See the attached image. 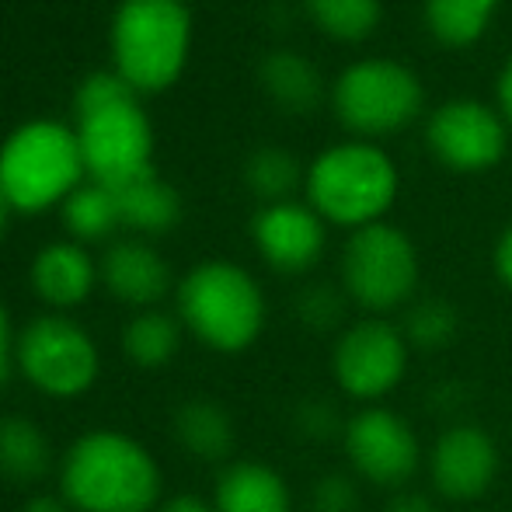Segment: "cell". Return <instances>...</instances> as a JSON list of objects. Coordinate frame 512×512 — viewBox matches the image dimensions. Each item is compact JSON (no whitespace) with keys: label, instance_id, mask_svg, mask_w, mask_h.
Returning <instances> with one entry per match:
<instances>
[{"label":"cell","instance_id":"1","mask_svg":"<svg viewBox=\"0 0 512 512\" xmlns=\"http://www.w3.org/2000/svg\"><path fill=\"white\" fill-rule=\"evenodd\" d=\"M161 492L157 457L126 432H84L60 460V495L74 512H157Z\"/></svg>","mask_w":512,"mask_h":512},{"label":"cell","instance_id":"2","mask_svg":"<svg viewBox=\"0 0 512 512\" xmlns=\"http://www.w3.org/2000/svg\"><path fill=\"white\" fill-rule=\"evenodd\" d=\"M178 321L220 356L248 352L265 331V293L244 265L227 258L199 262L175 286Z\"/></svg>","mask_w":512,"mask_h":512},{"label":"cell","instance_id":"3","mask_svg":"<svg viewBox=\"0 0 512 512\" xmlns=\"http://www.w3.org/2000/svg\"><path fill=\"white\" fill-rule=\"evenodd\" d=\"M88 171L81 161L77 133L56 119L21 122L0 143V189L14 213H46L74 189Z\"/></svg>","mask_w":512,"mask_h":512},{"label":"cell","instance_id":"4","mask_svg":"<svg viewBox=\"0 0 512 512\" xmlns=\"http://www.w3.org/2000/svg\"><path fill=\"white\" fill-rule=\"evenodd\" d=\"M307 206L324 223L338 227H370L398 199V168L370 140L328 147L307 168Z\"/></svg>","mask_w":512,"mask_h":512},{"label":"cell","instance_id":"5","mask_svg":"<svg viewBox=\"0 0 512 512\" xmlns=\"http://www.w3.org/2000/svg\"><path fill=\"white\" fill-rule=\"evenodd\" d=\"M108 39H112V70L129 88H171L189 63V4H182V0H122Z\"/></svg>","mask_w":512,"mask_h":512},{"label":"cell","instance_id":"6","mask_svg":"<svg viewBox=\"0 0 512 512\" xmlns=\"http://www.w3.org/2000/svg\"><path fill=\"white\" fill-rule=\"evenodd\" d=\"M418 290V251L394 223H370L352 230L342 251V293L366 317L405 310Z\"/></svg>","mask_w":512,"mask_h":512},{"label":"cell","instance_id":"7","mask_svg":"<svg viewBox=\"0 0 512 512\" xmlns=\"http://www.w3.org/2000/svg\"><path fill=\"white\" fill-rule=\"evenodd\" d=\"M14 366L46 398L74 401L95 387L102 352L91 331L67 314H39L14 342Z\"/></svg>","mask_w":512,"mask_h":512},{"label":"cell","instance_id":"8","mask_svg":"<svg viewBox=\"0 0 512 512\" xmlns=\"http://www.w3.org/2000/svg\"><path fill=\"white\" fill-rule=\"evenodd\" d=\"M422 102L425 95L415 70L398 60H359L331 84V108L338 122L366 140L411 126L422 112Z\"/></svg>","mask_w":512,"mask_h":512},{"label":"cell","instance_id":"9","mask_svg":"<svg viewBox=\"0 0 512 512\" xmlns=\"http://www.w3.org/2000/svg\"><path fill=\"white\" fill-rule=\"evenodd\" d=\"M411 345L401 324L387 317H359L331 345V377L356 405H380L405 380Z\"/></svg>","mask_w":512,"mask_h":512},{"label":"cell","instance_id":"10","mask_svg":"<svg viewBox=\"0 0 512 512\" xmlns=\"http://www.w3.org/2000/svg\"><path fill=\"white\" fill-rule=\"evenodd\" d=\"M77 147L95 185L122 189L154 171V129L136 98L77 115Z\"/></svg>","mask_w":512,"mask_h":512},{"label":"cell","instance_id":"11","mask_svg":"<svg viewBox=\"0 0 512 512\" xmlns=\"http://www.w3.org/2000/svg\"><path fill=\"white\" fill-rule=\"evenodd\" d=\"M342 446L352 474L373 488L405 492L422 471L425 453L415 425L387 405H363L342 425Z\"/></svg>","mask_w":512,"mask_h":512},{"label":"cell","instance_id":"12","mask_svg":"<svg viewBox=\"0 0 512 512\" xmlns=\"http://www.w3.org/2000/svg\"><path fill=\"white\" fill-rule=\"evenodd\" d=\"M425 143L443 168L478 175L506 157L509 133L502 115L488 105L474 102V98H453L429 115Z\"/></svg>","mask_w":512,"mask_h":512},{"label":"cell","instance_id":"13","mask_svg":"<svg viewBox=\"0 0 512 512\" xmlns=\"http://www.w3.org/2000/svg\"><path fill=\"white\" fill-rule=\"evenodd\" d=\"M432 492L446 502H474L492 492L499 478V443L481 425H446L425 453Z\"/></svg>","mask_w":512,"mask_h":512},{"label":"cell","instance_id":"14","mask_svg":"<svg viewBox=\"0 0 512 512\" xmlns=\"http://www.w3.org/2000/svg\"><path fill=\"white\" fill-rule=\"evenodd\" d=\"M251 241L269 269L283 276H304L314 269L328 244L324 220L307 203H272L262 206L251 220Z\"/></svg>","mask_w":512,"mask_h":512},{"label":"cell","instance_id":"15","mask_svg":"<svg viewBox=\"0 0 512 512\" xmlns=\"http://www.w3.org/2000/svg\"><path fill=\"white\" fill-rule=\"evenodd\" d=\"M98 276L119 304L136 310H154L171 293L168 258L140 237L108 244L102 262H98Z\"/></svg>","mask_w":512,"mask_h":512},{"label":"cell","instance_id":"16","mask_svg":"<svg viewBox=\"0 0 512 512\" xmlns=\"http://www.w3.org/2000/svg\"><path fill=\"white\" fill-rule=\"evenodd\" d=\"M98 279V262L77 241H49L32 258V290L53 314L81 307Z\"/></svg>","mask_w":512,"mask_h":512},{"label":"cell","instance_id":"17","mask_svg":"<svg viewBox=\"0 0 512 512\" xmlns=\"http://www.w3.org/2000/svg\"><path fill=\"white\" fill-rule=\"evenodd\" d=\"M216 512H293L286 478L262 460H234L220 471L213 488Z\"/></svg>","mask_w":512,"mask_h":512},{"label":"cell","instance_id":"18","mask_svg":"<svg viewBox=\"0 0 512 512\" xmlns=\"http://www.w3.org/2000/svg\"><path fill=\"white\" fill-rule=\"evenodd\" d=\"M258 88L286 115H310L324 98L321 70L293 49H276L258 63Z\"/></svg>","mask_w":512,"mask_h":512},{"label":"cell","instance_id":"19","mask_svg":"<svg viewBox=\"0 0 512 512\" xmlns=\"http://www.w3.org/2000/svg\"><path fill=\"white\" fill-rule=\"evenodd\" d=\"M171 432L175 443L182 446L189 457L203 460V464H223L234 453L237 429L230 411L213 398H189L182 401L171 418Z\"/></svg>","mask_w":512,"mask_h":512},{"label":"cell","instance_id":"20","mask_svg":"<svg viewBox=\"0 0 512 512\" xmlns=\"http://www.w3.org/2000/svg\"><path fill=\"white\" fill-rule=\"evenodd\" d=\"M53 471V443L28 415L0 418V478L7 485L32 488Z\"/></svg>","mask_w":512,"mask_h":512},{"label":"cell","instance_id":"21","mask_svg":"<svg viewBox=\"0 0 512 512\" xmlns=\"http://www.w3.org/2000/svg\"><path fill=\"white\" fill-rule=\"evenodd\" d=\"M119 203V220L140 237H161L178 227L182 220V196L171 182H164L157 171L136 178L112 192Z\"/></svg>","mask_w":512,"mask_h":512},{"label":"cell","instance_id":"22","mask_svg":"<svg viewBox=\"0 0 512 512\" xmlns=\"http://www.w3.org/2000/svg\"><path fill=\"white\" fill-rule=\"evenodd\" d=\"M185 338V324L178 321V314L154 307V310H140L122 324V356L129 359L140 370H164L171 359L178 356Z\"/></svg>","mask_w":512,"mask_h":512},{"label":"cell","instance_id":"23","mask_svg":"<svg viewBox=\"0 0 512 512\" xmlns=\"http://www.w3.org/2000/svg\"><path fill=\"white\" fill-rule=\"evenodd\" d=\"M60 216H63V230L77 244H98L122 227L119 203H115L112 189L95 182H84L81 189L70 192L60 206Z\"/></svg>","mask_w":512,"mask_h":512},{"label":"cell","instance_id":"24","mask_svg":"<svg viewBox=\"0 0 512 512\" xmlns=\"http://www.w3.org/2000/svg\"><path fill=\"white\" fill-rule=\"evenodd\" d=\"M244 185L255 199H262V206L272 203H290L293 192L307 182V171L300 168L297 154L286 147H258L248 154L241 168Z\"/></svg>","mask_w":512,"mask_h":512},{"label":"cell","instance_id":"25","mask_svg":"<svg viewBox=\"0 0 512 512\" xmlns=\"http://www.w3.org/2000/svg\"><path fill=\"white\" fill-rule=\"evenodd\" d=\"M502 0H425V28L450 49L471 46L488 32Z\"/></svg>","mask_w":512,"mask_h":512},{"label":"cell","instance_id":"26","mask_svg":"<svg viewBox=\"0 0 512 512\" xmlns=\"http://www.w3.org/2000/svg\"><path fill=\"white\" fill-rule=\"evenodd\" d=\"M310 21L338 42H363L380 25V0H304Z\"/></svg>","mask_w":512,"mask_h":512},{"label":"cell","instance_id":"27","mask_svg":"<svg viewBox=\"0 0 512 512\" xmlns=\"http://www.w3.org/2000/svg\"><path fill=\"white\" fill-rule=\"evenodd\" d=\"M460 328V314L453 304L439 297H425L415 300V304L405 307V317H401V335L408 338L411 352H439L457 338Z\"/></svg>","mask_w":512,"mask_h":512},{"label":"cell","instance_id":"28","mask_svg":"<svg viewBox=\"0 0 512 512\" xmlns=\"http://www.w3.org/2000/svg\"><path fill=\"white\" fill-rule=\"evenodd\" d=\"M136 98V91L122 81L115 70H95L88 74L74 91V119L77 115H88V112H98V108H108V105H119V102H129Z\"/></svg>","mask_w":512,"mask_h":512},{"label":"cell","instance_id":"29","mask_svg":"<svg viewBox=\"0 0 512 512\" xmlns=\"http://www.w3.org/2000/svg\"><path fill=\"white\" fill-rule=\"evenodd\" d=\"M297 317L307 328H317V331L331 328V324H338V317H342V293L331 290L328 283L307 286L297 297Z\"/></svg>","mask_w":512,"mask_h":512},{"label":"cell","instance_id":"30","mask_svg":"<svg viewBox=\"0 0 512 512\" xmlns=\"http://www.w3.org/2000/svg\"><path fill=\"white\" fill-rule=\"evenodd\" d=\"M310 506H314V512H356V485L345 474H328L314 488Z\"/></svg>","mask_w":512,"mask_h":512},{"label":"cell","instance_id":"31","mask_svg":"<svg viewBox=\"0 0 512 512\" xmlns=\"http://www.w3.org/2000/svg\"><path fill=\"white\" fill-rule=\"evenodd\" d=\"M492 269H495V276H499V283L506 286V290H512V223L499 234V241H495Z\"/></svg>","mask_w":512,"mask_h":512},{"label":"cell","instance_id":"32","mask_svg":"<svg viewBox=\"0 0 512 512\" xmlns=\"http://www.w3.org/2000/svg\"><path fill=\"white\" fill-rule=\"evenodd\" d=\"M14 331H11V314H7L4 300H0V387L7 384L11 377V366H14Z\"/></svg>","mask_w":512,"mask_h":512},{"label":"cell","instance_id":"33","mask_svg":"<svg viewBox=\"0 0 512 512\" xmlns=\"http://www.w3.org/2000/svg\"><path fill=\"white\" fill-rule=\"evenodd\" d=\"M387 512H443V509L422 492H398L387 502Z\"/></svg>","mask_w":512,"mask_h":512},{"label":"cell","instance_id":"34","mask_svg":"<svg viewBox=\"0 0 512 512\" xmlns=\"http://www.w3.org/2000/svg\"><path fill=\"white\" fill-rule=\"evenodd\" d=\"M157 512H216L213 509V499H203V495H171V499H164Z\"/></svg>","mask_w":512,"mask_h":512},{"label":"cell","instance_id":"35","mask_svg":"<svg viewBox=\"0 0 512 512\" xmlns=\"http://www.w3.org/2000/svg\"><path fill=\"white\" fill-rule=\"evenodd\" d=\"M18 512H74L63 495H32Z\"/></svg>","mask_w":512,"mask_h":512},{"label":"cell","instance_id":"36","mask_svg":"<svg viewBox=\"0 0 512 512\" xmlns=\"http://www.w3.org/2000/svg\"><path fill=\"white\" fill-rule=\"evenodd\" d=\"M499 105H502V115L512 126V60L506 63V70L499 74Z\"/></svg>","mask_w":512,"mask_h":512},{"label":"cell","instance_id":"37","mask_svg":"<svg viewBox=\"0 0 512 512\" xmlns=\"http://www.w3.org/2000/svg\"><path fill=\"white\" fill-rule=\"evenodd\" d=\"M11 203H7V196H4V189H0V237H4V230H7V220H11Z\"/></svg>","mask_w":512,"mask_h":512},{"label":"cell","instance_id":"38","mask_svg":"<svg viewBox=\"0 0 512 512\" xmlns=\"http://www.w3.org/2000/svg\"><path fill=\"white\" fill-rule=\"evenodd\" d=\"M182 4H189V0H182Z\"/></svg>","mask_w":512,"mask_h":512}]
</instances>
